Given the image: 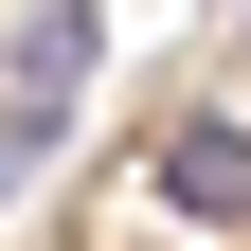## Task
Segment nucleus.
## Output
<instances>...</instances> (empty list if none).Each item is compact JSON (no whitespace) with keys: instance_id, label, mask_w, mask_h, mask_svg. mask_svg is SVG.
Returning a JSON list of instances; mask_svg holds the SVG:
<instances>
[{"instance_id":"1","label":"nucleus","mask_w":251,"mask_h":251,"mask_svg":"<svg viewBox=\"0 0 251 251\" xmlns=\"http://www.w3.org/2000/svg\"><path fill=\"white\" fill-rule=\"evenodd\" d=\"M72 90H90V0H36L18 18V72H0V215L36 198V162L72 144Z\"/></svg>"},{"instance_id":"2","label":"nucleus","mask_w":251,"mask_h":251,"mask_svg":"<svg viewBox=\"0 0 251 251\" xmlns=\"http://www.w3.org/2000/svg\"><path fill=\"white\" fill-rule=\"evenodd\" d=\"M162 198H179V215H251V126H215V108L162 126Z\"/></svg>"}]
</instances>
